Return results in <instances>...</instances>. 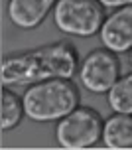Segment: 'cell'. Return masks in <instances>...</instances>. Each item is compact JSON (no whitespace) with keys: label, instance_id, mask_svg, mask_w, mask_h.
I'll list each match as a JSON object with an SVG mask.
<instances>
[{"label":"cell","instance_id":"cell-1","mask_svg":"<svg viewBox=\"0 0 132 150\" xmlns=\"http://www.w3.org/2000/svg\"><path fill=\"white\" fill-rule=\"evenodd\" d=\"M79 53L71 42L59 40L34 50L10 53L2 59V85L28 87L40 81L67 77L79 73Z\"/></svg>","mask_w":132,"mask_h":150},{"label":"cell","instance_id":"cell-2","mask_svg":"<svg viewBox=\"0 0 132 150\" xmlns=\"http://www.w3.org/2000/svg\"><path fill=\"white\" fill-rule=\"evenodd\" d=\"M22 99L30 120L57 122L81 105V91L73 79L57 77L28 85Z\"/></svg>","mask_w":132,"mask_h":150},{"label":"cell","instance_id":"cell-3","mask_svg":"<svg viewBox=\"0 0 132 150\" xmlns=\"http://www.w3.org/2000/svg\"><path fill=\"white\" fill-rule=\"evenodd\" d=\"M104 119L93 107L79 105L55 125V142L67 150L93 148L103 140Z\"/></svg>","mask_w":132,"mask_h":150},{"label":"cell","instance_id":"cell-4","mask_svg":"<svg viewBox=\"0 0 132 150\" xmlns=\"http://www.w3.org/2000/svg\"><path fill=\"white\" fill-rule=\"evenodd\" d=\"M107 20V8L99 0H57L53 24L61 34L91 38L99 34Z\"/></svg>","mask_w":132,"mask_h":150},{"label":"cell","instance_id":"cell-5","mask_svg":"<svg viewBox=\"0 0 132 150\" xmlns=\"http://www.w3.org/2000/svg\"><path fill=\"white\" fill-rule=\"evenodd\" d=\"M79 83L95 95H107L120 77L118 53L109 47H95L83 57L79 65Z\"/></svg>","mask_w":132,"mask_h":150},{"label":"cell","instance_id":"cell-6","mask_svg":"<svg viewBox=\"0 0 132 150\" xmlns=\"http://www.w3.org/2000/svg\"><path fill=\"white\" fill-rule=\"evenodd\" d=\"M101 42L104 47L112 50L114 53H126L132 50V4L114 8L103 28L99 32Z\"/></svg>","mask_w":132,"mask_h":150},{"label":"cell","instance_id":"cell-7","mask_svg":"<svg viewBox=\"0 0 132 150\" xmlns=\"http://www.w3.org/2000/svg\"><path fill=\"white\" fill-rule=\"evenodd\" d=\"M57 0H8V18L20 30H36L53 14Z\"/></svg>","mask_w":132,"mask_h":150},{"label":"cell","instance_id":"cell-8","mask_svg":"<svg viewBox=\"0 0 132 150\" xmlns=\"http://www.w3.org/2000/svg\"><path fill=\"white\" fill-rule=\"evenodd\" d=\"M103 144L112 150H132V115L112 112L104 119Z\"/></svg>","mask_w":132,"mask_h":150},{"label":"cell","instance_id":"cell-9","mask_svg":"<svg viewBox=\"0 0 132 150\" xmlns=\"http://www.w3.org/2000/svg\"><path fill=\"white\" fill-rule=\"evenodd\" d=\"M0 107H2V128L4 130H12L16 128L22 119L26 117V107H24V99L12 91L8 85L2 87V99H0Z\"/></svg>","mask_w":132,"mask_h":150},{"label":"cell","instance_id":"cell-10","mask_svg":"<svg viewBox=\"0 0 132 150\" xmlns=\"http://www.w3.org/2000/svg\"><path fill=\"white\" fill-rule=\"evenodd\" d=\"M107 103L112 112L132 115V71L118 77V81L107 93Z\"/></svg>","mask_w":132,"mask_h":150},{"label":"cell","instance_id":"cell-11","mask_svg":"<svg viewBox=\"0 0 132 150\" xmlns=\"http://www.w3.org/2000/svg\"><path fill=\"white\" fill-rule=\"evenodd\" d=\"M104 8H109V10H114V8H120V6H128L132 4V0H99Z\"/></svg>","mask_w":132,"mask_h":150},{"label":"cell","instance_id":"cell-12","mask_svg":"<svg viewBox=\"0 0 132 150\" xmlns=\"http://www.w3.org/2000/svg\"><path fill=\"white\" fill-rule=\"evenodd\" d=\"M128 53H130V55H128V57H130V65H132V50H130V52H128Z\"/></svg>","mask_w":132,"mask_h":150}]
</instances>
